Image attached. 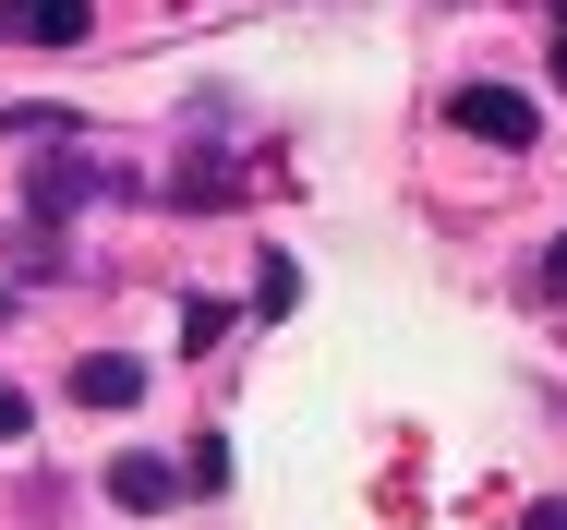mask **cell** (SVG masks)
<instances>
[{"instance_id":"1","label":"cell","mask_w":567,"mask_h":530,"mask_svg":"<svg viewBox=\"0 0 567 530\" xmlns=\"http://www.w3.org/2000/svg\"><path fill=\"white\" fill-rule=\"evenodd\" d=\"M97 194H110V169H97L85 145H49V157L24 169V217H37V229H61V217H85Z\"/></svg>"},{"instance_id":"2","label":"cell","mask_w":567,"mask_h":530,"mask_svg":"<svg viewBox=\"0 0 567 530\" xmlns=\"http://www.w3.org/2000/svg\"><path fill=\"white\" fill-rule=\"evenodd\" d=\"M447 121H458V133H483V145H507V157H532V145H544V108L519 97V85H458Z\"/></svg>"},{"instance_id":"3","label":"cell","mask_w":567,"mask_h":530,"mask_svg":"<svg viewBox=\"0 0 567 530\" xmlns=\"http://www.w3.org/2000/svg\"><path fill=\"white\" fill-rule=\"evenodd\" d=\"M85 24H97L85 0H0V37L12 49H85Z\"/></svg>"},{"instance_id":"4","label":"cell","mask_w":567,"mask_h":530,"mask_svg":"<svg viewBox=\"0 0 567 530\" xmlns=\"http://www.w3.org/2000/svg\"><path fill=\"white\" fill-rule=\"evenodd\" d=\"M110 507H133V519H157V507H182V470H169L157 446H133V458H110Z\"/></svg>"},{"instance_id":"5","label":"cell","mask_w":567,"mask_h":530,"mask_svg":"<svg viewBox=\"0 0 567 530\" xmlns=\"http://www.w3.org/2000/svg\"><path fill=\"white\" fill-rule=\"evenodd\" d=\"M73 398H85V411H133V398H145V362H133V350H85V362H73Z\"/></svg>"},{"instance_id":"6","label":"cell","mask_w":567,"mask_h":530,"mask_svg":"<svg viewBox=\"0 0 567 530\" xmlns=\"http://www.w3.org/2000/svg\"><path fill=\"white\" fill-rule=\"evenodd\" d=\"M290 302H302V266H290V253H266V266H254V314L278 325Z\"/></svg>"},{"instance_id":"7","label":"cell","mask_w":567,"mask_h":530,"mask_svg":"<svg viewBox=\"0 0 567 530\" xmlns=\"http://www.w3.org/2000/svg\"><path fill=\"white\" fill-rule=\"evenodd\" d=\"M229 337V302H206V290H182V362H194V350H218Z\"/></svg>"},{"instance_id":"8","label":"cell","mask_w":567,"mask_h":530,"mask_svg":"<svg viewBox=\"0 0 567 530\" xmlns=\"http://www.w3.org/2000/svg\"><path fill=\"white\" fill-rule=\"evenodd\" d=\"M12 266H24V278H61V229H37V217H24V241H12Z\"/></svg>"},{"instance_id":"9","label":"cell","mask_w":567,"mask_h":530,"mask_svg":"<svg viewBox=\"0 0 567 530\" xmlns=\"http://www.w3.org/2000/svg\"><path fill=\"white\" fill-rule=\"evenodd\" d=\"M24 434H37V398H24V386H0V446H24Z\"/></svg>"},{"instance_id":"10","label":"cell","mask_w":567,"mask_h":530,"mask_svg":"<svg viewBox=\"0 0 567 530\" xmlns=\"http://www.w3.org/2000/svg\"><path fill=\"white\" fill-rule=\"evenodd\" d=\"M519 530H567V495H544V507H532V519H519Z\"/></svg>"},{"instance_id":"11","label":"cell","mask_w":567,"mask_h":530,"mask_svg":"<svg viewBox=\"0 0 567 530\" xmlns=\"http://www.w3.org/2000/svg\"><path fill=\"white\" fill-rule=\"evenodd\" d=\"M544 290H556V302H567V241H556V253H544Z\"/></svg>"},{"instance_id":"12","label":"cell","mask_w":567,"mask_h":530,"mask_svg":"<svg viewBox=\"0 0 567 530\" xmlns=\"http://www.w3.org/2000/svg\"><path fill=\"white\" fill-rule=\"evenodd\" d=\"M556 85H567V24H556Z\"/></svg>"},{"instance_id":"13","label":"cell","mask_w":567,"mask_h":530,"mask_svg":"<svg viewBox=\"0 0 567 530\" xmlns=\"http://www.w3.org/2000/svg\"><path fill=\"white\" fill-rule=\"evenodd\" d=\"M0 325H12V290H0Z\"/></svg>"},{"instance_id":"14","label":"cell","mask_w":567,"mask_h":530,"mask_svg":"<svg viewBox=\"0 0 567 530\" xmlns=\"http://www.w3.org/2000/svg\"><path fill=\"white\" fill-rule=\"evenodd\" d=\"M556 24H567V0H556Z\"/></svg>"}]
</instances>
